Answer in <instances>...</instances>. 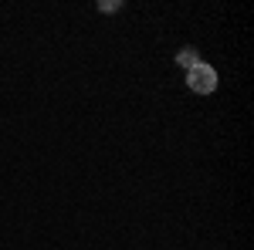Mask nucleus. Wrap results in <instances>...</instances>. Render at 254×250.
I'll return each mask as SVG.
<instances>
[{
    "label": "nucleus",
    "instance_id": "nucleus-3",
    "mask_svg": "<svg viewBox=\"0 0 254 250\" xmlns=\"http://www.w3.org/2000/svg\"><path fill=\"white\" fill-rule=\"evenodd\" d=\"M119 7H122L119 0H102V3H98V10H102V14H116Z\"/></svg>",
    "mask_w": 254,
    "mask_h": 250
},
{
    "label": "nucleus",
    "instance_id": "nucleus-1",
    "mask_svg": "<svg viewBox=\"0 0 254 250\" xmlns=\"http://www.w3.org/2000/svg\"><path fill=\"white\" fill-rule=\"evenodd\" d=\"M217 85H220V81H217V71L207 64V61H200L196 68L187 71V88H190L193 95H214Z\"/></svg>",
    "mask_w": 254,
    "mask_h": 250
},
{
    "label": "nucleus",
    "instance_id": "nucleus-2",
    "mask_svg": "<svg viewBox=\"0 0 254 250\" xmlns=\"http://www.w3.org/2000/svg\"><path fill=\"white\" fill-rule=\"evenodd\" d=\"M176 64L187 68V71L196 68V64H200V51H196V48H180V51H176Z\"/></svg>",
    "mask_w": 254,
    "mask_h": 250
}]
</instances>
